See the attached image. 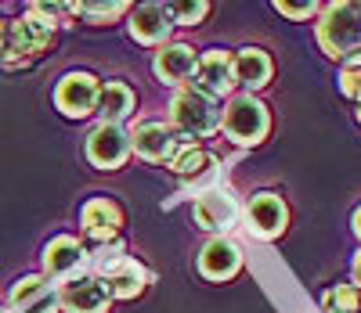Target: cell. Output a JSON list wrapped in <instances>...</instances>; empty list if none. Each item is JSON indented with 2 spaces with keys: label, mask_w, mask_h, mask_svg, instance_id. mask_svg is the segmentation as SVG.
Listing matches in <instances>:
<instances>
[{
  "label": "cell",
  "mask_w": 361,
  "mask_h": 313,
  "mask_svg": "<svg viewBox=\"0 0 361 313\" xmlns=\"http://www.w3.org/2000/svg\"><path fill=\"white\" fill-rule=\"evenodd\" d=\"M163 8H166V15H170L173 25H195V22L206 18L209 0H166Z\"/></svg>",
  "instance_id": "cell-24"
},
{
  "label": "cell",
  "mask_w": 361,
  "mask_h": 313,
  "mask_svg": "<svg viewBox=\"0 0 361 313\" xmlns=\"http://www.w3.org/2000/svg\"><path fill=\"white\" fill-rule=\"evenodd\" d=\"M195 65H199V58H195V51H192V47H185V44H170L166 51H159V54H156V76H159L163 83L192 79Z\"/></svg>",
  "instance_id": "cell-18"
},
{
  "label": "cell",
  "mask_w": 361,
  "mask_h": 313,
  "mask_svg": "<svg viewBox=\"0 0 361 313\" xmlns=\"http://www.w3.org/2000/svg\"><path fill=\"white\" fill-rule=\"evenodd\" d=\"M185 184H206V180H214L217 177V159L209 155L206 148H199V144H192V148H185L173 159V166H170Z\"/></svg>",
  "instance_id": "cell-19"
},
{
  "label": "cell",
  "mask_w": 361,
  "mask_h": 313,
  "mask_svg": "<svg viewBox=\"0 0 361 313\" xmlns=\"http://www.w3.org/2000/svg\"><path fill=\"white\" fill-rule=\"evenodd\" d=\"M325 313H361V288L357 285H336L322 295Z\"/></svg>",
  "instance_id": "cell-23"
},
{
  "label": "cell",
  "mask_w": 361,
  "mask_h": 313,
  "mask_svg": "<svg viewBox=\"0 0 361 313\" xmlns=\"http://www.w3.org/2000/svg\"><path fill=\"white\" fill-rule=\"evenodd\" d=\"M192 79H195V87H192V90L206 94L209 101L224 98V94H228V90L235 87V69H231V54H228V51H209L206 58H199V65H195Z\"/></svg>",
  "instance_id": "cell-10"
},
{
  "label": "cell",
  "mask_w": 361,
  "mask_h": 313,
  "mask_svg": "<svg viewBox=\"0 0 361 313\" xmlns=\"http://www.w3.org/2000/svg\"><path fill=\"white\" fill-rule=\"evenodd\" d=\"M246 220H250V231L257 238H279L286 231V220H289V209L279 195L271 191H260L250 198V209H246Z\"/></svg>",
  "instance_id": "cell-12"
},
{
  "label": "cell",
  "mask_w": 361,
  "mask_h": 313,
  "mask_svg": "<svg viewBox=\"0 0 361 313\" xmlns=\"http://www.w3.org/2000/svg\"><path fill=\"white\" fill-rule=\"evenodd\" d=\"M130 0H73V15L87 22H116L127 11Z\"/></svg>",
  "instance_id": "cell-22"
},
{
  "label": "cell",
  "mask_w": 361,
  "mask_h": 313,
  "mask_svg": "<svg viewBox=\"0 0 361 313\" xmlns=\"http://www.w3.org/2000/svg\"><path fill=\"white\" fill-rule=\"evenodd\" d=\"M235 216H238V209L224 191H202L195 202V224L206 231H228L235 224Z\"/></svg>",
  "instance_id": "cell-16"
},
{
  "label": "cell",
  "mask_w": 361,
  "mask_h": 313,
  "mask_svg": "<svg viewBox=\"0 0 361 313\" xmlns=\"http://www.w3.org/2000/svg\"><path fill=\"white\" fill-rule=\"evenodd\" d=\"M357 119H361V108H357Z\"/></svg>",
  "instance_id": "cell-31"
},
{
  "label": "cell",
  "mask_w": 361,
  "mask_h": 313,
  "mask_svg": "<svg viewBox=\"0 0 361 313\" xmlns=\"http://www.w3.org/2000/svg\"><path fill=\"white\" fill-rule=\"evenodd\" d=\"M275 8L286 15V18H311L318 0H275Z\"/></svg>",
  "instance_id": "cell-27"
},
{
  "label": "cell",
  "mask_w": 361,
  "mask_h": 313,
  "mask_svg": "<svg viewBox=\"0 0 361 313\" xmlns=\"http://www.w3.org/2000/svg\"><path fill=\"white\" fill-rule=\"evenodd\" d=\"M170 29H173V22H170L166 8L156 4V0H148V4L134 8V15H130V37L137 44H145V47L166 44L170 40Z\"/></svg>",
  "instance_id": "cell-13"
},
{
  "label": "cell",
  "mask_w": 361,
  "mask_h": 313,
  "mask_svg": "<svg viewBox=\"0 0 361 313\" xmlns=\"http://www.w3.org/2000/svg\"><path fill=\"white\" fill-rule=\"evenodd\" d=\"M130 155V137L119 122H102L98 130L87 134V159L98 170H119Z\"/></svg>",
  "instance_id": "cell-8"
},
{
  "label": "cell",
  "mask_w": 361,
  "mask_h": 313,
  "mask_svg": "<svg viewBox=\"0 0 361 313\" xmlns=\"http://www.w3.org/2000/svg\"><path fill=\"white\" fill-rule=\"evenodd\" d=\"M238 248L228 241V238H214L202 253H199V274L209 277V281H228L238 274Z\"/></svg>",
  "instance_id": "cell-15"
},
{
  "label": "cell",
  "mask_w": 361,
  "mask_h": 313,
  "mask_svg": "<svg viewBox=\"0 0 361 313\" xmlns=\"http://www.w3.org/2000/svg\"><path fill=\"white\" fill-rule=\"evenodd\" d=\"M221 130L235 141V144H260L271 130V115L267 108L253 98V94H243V98H231L224 115H221Z\"/></svg>",
  "instance_id": "cell-3"
},
{
  "label": "cell",
  "mask_w": 361,
  "mask_h": 313,
  "mask_svg": "<svg viewBox=\"0 0 361 313\" xmlns=\"http://www.w3.org/2000/svg\"><path fill=\"white\" fill-rule=\"evenodd\" d=\"M170 119H173V130H180L185 137H209L221 127V115L217 105L199 90H177L173 101H170Z\"/></svg>",
  "instance_id": "cell-4"
},
{
  "label": "cell",
  "mask_w": 361,
  "mask_h": 313,
  "mask_svg": "<svg viewBox=\"0 0 361 313\" xmlns=\"http://www.w3.org/2000/svg\"><path fill=\"white\" fill-rule=\"evenodd\" d=\"M350 270H354V285L361 288V248H357V256H354V267H350Z\"/></svg>",
  "instance_id": "cell-28"
},
{
  "label": "cell",
  "mask_w": 361,
  "mask_h": 313,
  "mask_svg": "<svg viewBox=\"0 0 361 313\" xmlns=\"http://www.w3.org/2000/svg\"><path fill=\"white\" fill-rule=\"evenodd\" d=\"M94 112L105 119V122H119V119H127L134 112V90L127 83H119V79H109L102 90H98V105Z\"/></svg>",
  "instance_id": "cell-20"
},
{
  "label": "cell",
  "mask_w": 361,
  "mask_h": 313,
  "mask_svg": "<svg viewBox=\"0 0 361 313\" xmlns=\"http://www.w3.org/2000/svg\"><path fill=\"white\" fill-rule=\"evenodd\" d=\"M231 69H235V79L243 83L246 90H260V87H267V79H271V58L260 51V47H246V51H238L235 58H231Z\"/></svg>",
  "instance_id": "cell-17"
},
{
  "label": "cell",
  "mask_w": 361,
  "mask_h": 313,
  "mask_svg": "<svg viewBox=\"0 0 361 313\" xmlns=\"http://www.w3.org/2000/svg\"><path fill=\"white\" fill-rule=\"evenodd\" d=\"M11 309L15 313H54L58 309V288L44 277H22L11 288Z\"/></svg>",
  "instance_id": "cell-14"
},
{
  "label": "cell",
  "mask_w": 361,
  "mask_h": 313,
  "mask_svg": "<svg viewBox=\"0 0 361 313\" xmlns=\"http://www.w3.org/2000/svg\"><path fill=\"white\" fill-rule=\"evenodd\" d=\"M192 144H195L192 137L166 127V122H145V127H137L134 137H130V148L141 155L145 162H163V166H173L177 155L185 148H192Z\"/></svg>",
  "instance_id": "cell-5"
},
{
  "label": "cell",
  "mask_w": 361,
  "mask_h": 313,
  "mask_svg": "<svg viewBox=\"0 0 361 313\" xmlns=\"http://www.w3.org/2000/svg\"><path fill=\"white\" fill-rule=\"evenodd\" d=\"M29 15L54 29L73 15V0H29Z\"/></svg>",
  "instance_id": "cell-25"
},
{
  "label": "cell",
  "mask_w": 361,
  "mask_h": 313,
  "mask_svg": "<svg viewBox=\"0 0 361 313\" xmlns=\"http://www.w3.org/2000/svg\"><path fill=\"white\" fill-rule=\"evenodd\" d=\"M83 263V245L76 238H54L44 253V270L51 277H69Z\"/></svg>",
  "instance_id": "cell-21"
},
{
  "label": "cell",
  "mask_w": 361,
  "mask_h": 313,
  "mask_svg": "<svg viewBox=\"0 0 361 313\" xmlns=\"http://www.w3.org/2000/svg\"><path fill=\"white\" fill-rule=\"evenodd\" d=\"M340 90L347 94V98H354L361 105V51L350 54L343 61V72H340Z\"/></svg>",
  "instance_id": "cell-26"
},
{
  "label": "cell",
  "mask_w": 361,
  "mask_h": 313,
  "mask_svg": "<svg viewBox=\"0 0 361 313\" xmlns=\"http://www.w3.org/2000/svg\"><path fill=\"white\" fill-rule=\"evenodd\" d=\"M80 224H83V234L90 241H116L119 231H123V209H119L112 198H90L80 212Z\"/></svg>",
  "instance_id": "cell-11"
},
{
  "label": "cell",
  "mask_w": 361,
  "mask_h": 313,
  "mask_svg": "<svg viewBox=\"0 0 361 313\" xmlns=\"http://www.w3.org/2000/svg\"><path fill=\"white\" fill-rule=\"evenodd\" d=\"M54 44V29L37 22L33 15H25L18 22H11L8 29V44L4 51H0V65L4 69H25V65H33L37 58H44Z\"/></svg>",
  "instance_id": "cell-2"
},
{
  "label": "cell",
  "mask_w": 361,
  "mask_h": 313,
  "mask_svg": "<svg viewBox=\"0 0 361 313\" xmlns=\"http://www.w3.org/2000/svg\"><path fill=\"white\" fill-rule=\"evenodd\" d=\"M98 90L102 87H98V79L90 72H66L62 79H58V87H54V105L69 119H83V115L94 112Z\"/></svg>",
  "instance_id": "cell-7"
},
{
  "label": "cell",
  "mask_w": 361,
  "mask_h": 313,
  "mask_svg": "<svg viewBox=\"0 0 361 313\" xmlns=\"http://www.w3.org/2000/svg\"><path fill=\"white\" fill-rule=\"evenodd\" d=\"M354 231H357V238H361V209L354 212Z\"/></svg>",
  "instance_id": "cell-30"
},
{
  "label": "cell",
  "mask_w": 361,
  "mask_h": 313,
  "mask_svg": "<svg viewBox=\"0 0 361 313\" xmlns=\"http://www.w3.org/2000/svg\"><path fill=\"white\" fill-rule=\"evenodd\" d=\"M58 302H62L69 313H105L112 302L109 281L102 274H83V277H69L62 292H58Z\"/></svg>",
  "instance_id": "cell-6"
},
{
  "label": "cell",
  "mask_w": 361,
  "mask_h": 313,
  "mask_svg": "<svg viewBox=\"0 0 361 313\" xmlns=\"http://www.w3.org/2000/svg\"><path fill=\"white\" fill-rule=\"evenodd\" d=\"M8 29H11V22L0 18V51H4V44H8Z\"/></svg>",
  "instance_id": "cell-29"
},
{
  "label": "cell",
  "mask_w": 361,
  "mask_h": 313,
  "mask_svg": "<svg viewBox=\"0 0 361 313\" xmlns=\"http://www.w3.org/2000/svg\"><path fill=\"white\" fill-rule=\"evenodd\" d=\"M98 270H102V277L109 281L112 299H134V295H141V288L148 285L145 267H141L137 260L123 256V253H105L102 263H98Z\"/></svg>",
  "instance_id": "cell-9"
},
{
  "label": "cell",
  "mask_w": 361,
  "mask_h": 313,
  "mask_svg": "<svg viewBox=\"0 0 361 313\" xmlns=\"http://www.w3.org/2000/svg\"><path fill=\"white\" fill-rule=\"evenodd\" d=\"M0 313H4V309H0Z\"/></svg>",
  "instance_id": "cell-32"
},
{
  "label": "cell",
  "mask_w": 361,
  "mask_h": 313,
  "mask_svg": "<svg viewBox=\"0 0 361 313\" xmlns=\"http://www.w3.org/2000/svg\"><path fill=\"white\" fill-rule=\"evenodd\" d=\"M318 44L329 58H350L361 51V0H333L318 22Z\"/></svg>",
  "instance_id": "cell-1"
}]
</instances>
